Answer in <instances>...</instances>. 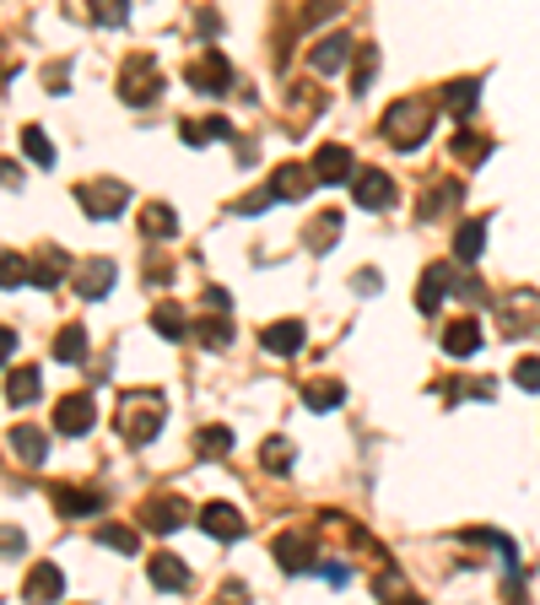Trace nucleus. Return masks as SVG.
Masks as SVG:
<instances>
[{
  "mask_svg": "<svg viewBox=\"0 0 540 605\" xmlns=\"http://www.w3.org/2000/svg\"><path fill=\"white\" fill-rule=\"evenodd\" d=\"M114 422H120V439H125L131 449H146V444L162 433V422H168V395H162V390H125Z\"/></svg>",
  "mask_w": 540,
  "mask_h": 605,
  "instance_id": "obj_1",
  "label": "nucleus"
},
{
  "mask_svg": "<svg viewBox=\"0 0 540 605\" xmlns=\"http://www.w3.org/2000/svg\"><path fill=\"white\" fill-rule=\"evenodd\" d=\"M438 109H443V103H432V98H401V103H390V109H384L379 131H384V141H390L395 151H416L427 136H432Z\"/></svg>",
  "mask_w": 540,
  "mask_h": 605,
  "instance_id": "obj_2",
  "label": "nucleus"
},
{
  "mask_svg": "<svg viewBox=\"0 0 540 605\" xmlns=\"http://www.w3.org/2000/svg\"><path fill=\"white\" fill-rule=\"evenodd\" d=\"M76 206L93 217V222H114L120 211H131V189L120 178H82L76 184Z\"/></svg>",
  "mask_w": 540,
  "mask_h": 605,
  "instance_id": "obj_3",
  "label": "nucleus"
},
{
  "mask_svg": "<svg viewBox=\"0 0 540 605\" xmlns=\"http://www.w3.org/2000/svg\"><path fill=\"white\" fill-rule=\"evenodd\" d=\"M120 98H125L131 109H151V103L162 98V65H157L151 54H131V60H125V71H120Z\"/></svg>",
  "mask_w": 540,
  "mask_h": 605,
  "instance_id": "obj_4",
  "label": "nucleus"
},
{
  "mask_svg": "<svg viewBox=\"0 0 540 605\" xmlns=\"http://www.w3.org/2000/svg\"><path fill=\"white\" fill-rule=\"evenodd\" d=\"M498 324L508 341H525V335H540V293H508L498 302Z\"/></svg>",
  "mask_w": 540,
  "mask_h": 605,
  "instance_id": "obj_5",
  "label": "nucleus"
},
{
  "mask_svg": "<svg viewBox=\"0 0 540 605\" xmlns=\"http://www.w3.org/2000/svg\"><path fill=\"white\" fill-rule=\"evenodd\" d=\"M184 82H189L195 92H206V98H222V92L233 87V65H228L217 49H206L200 60H189V65H184Z\"/></svg>",
  "mask_w": 540,
  "mask_h": 605,
  "instance_id": "obj_6",
  "label": "nucleus"
},
{
  "mask_svg": "<svg viewBox=\"0 0 540 605\" xmlns=\"http://www.w3.org/2000/svg\"><path fill=\"white\" fill-rule=\"evenodd\" d=\"M352 200H357V211H390L395 206V178L379 173V168H357L352 173Z\"/></svg>",
  "mask_w": 540,
  "mask_h": 605,
  "instance_id": "obj_7",
  "label": "nucleus"
},
{
  "mask_svg": "<svg viewBox=\"0 0 540 605\" xmlns=\"http://www.w3.org/2000/svg\"><path fill=\"white\" fill-rule=\"evenodd\" d=\"M184 519H189V503H184V497H168V492H162V497H146V503H140V530H151V535H173Z\"/></svg>",
  "mask_w": 540,
  "mask_h": 605,
  "instance_id": "obj_8",
  "label": "nucleus"
},
{
  "mask_svg": "<svg viewBox=\"0 0 540 605\" xmlns=\"http://www.w3.org/2000/svg\"><path fill=\"white\" fill-rule=\"evenodd\" d=\"M346 54H357V44H352V33L346 27H330L314 49H308V65L319 71V76H335L341 65H346Z\"/></svg>",
  "mask_w": 540,
  "mask_h": 605,
  "instance_id": "obj_9",
  "label": "nucleus"
},
{
  "mask_svg": "<svg viewBox=\"0 0 540 605\" xmlns=\"http://www.w3.org/2000/svg\"><path fill=\"white\" fill-rule=\"evenodd\" d=\"M114 282H120V266L114 260H87L82 271H76V298H87V302H103L109 293H114Z\"/></svg>",
  "mask_w": 540,
  "mask_h": 605,
  "instance_id": "obj_10",
  "label": "nucleus"
},
{
  "mask_svg": "<svg viewBox=\"0 0 540 605\" xmlns=\"http://www.w3.org/2000/svg\"><path fill=\"white\" fill-rule=\"evenodd\" d=\"M314 184H319L314 162H308V168H303V162H281V168L270 173V195H275V200H308Z\"/></svg>",
  "mask_w": 540,
  "mask_h": 605,
  "instance_id": "obj_11",
  "label": "nucleus"
},
{
  "mask_svg": "<svg viewBox=\"0 0 540 605\" xmlns=\"http://www.w3.org/2000/svg\"><path fill=\"white\" fill-rule=\"evenodd\" d=\"M93 422H98V406H93V395H65V400L54 406V428H60L65 439H82V433H93Z\"/></svg>",
  "mask_w": 540,
  "mask_h": 605,
  "instance_id": "obj_12",
  "label": "nucleus"
},
{
  "mask_svg": "<svg viewBox=\"0 0 540 605\" xmlns=\"http://www.w3.org/2000/svg\"><path fill=\"white\" fill-rule=\"evenodd\" d=\"M200 530H206L211 541H244L249 519H244L233 503H206V508H200Z\"/></svg>",
  "mask_w": 540,
  "mask_h": 605,
  "instance_id": "obj_13",
  "label": "nucleus"
},
{
  "mask_svg": "<svg viewBox=\"0 0 540 605\" xmlns=\"http://www.w3.org/2000/svg\"><path fill=\"white\" fill-rule=\"evenodd\" d=\"M49 503H54V514H60V519H87V514H98V508H103V492L65 486V481H60V486L49 492Z\"/></svg>",
  "mask_w": 540,
  "mask_h": 605,
  "instance_id": "obj_14",
  "label": "nucleus"
},
{
  "mask_svg": "<svg viewBox=\"0 0 540 605\" xmlns=\"http://www.w3.org/2000/svg\"><path fill=\"white\" fill-rule=\"evenodd\" d=\"M270 557H275V568H281V573H292V579H297V573H308V568H314V541H303L297 530H292V535H275Z\"/></svg>",
  "mask_w": 540,
  "mask_h": 605,
  "instance_id": "obj_15",
  "label": "nucleus"
},
{
  "mask_svg": "<svg viewBox=\"0 0 540 605\" xmlns=\"http://www.w3.org/2000/svg\"><path fill=\"white\" fill-rule=\"evenodd\" d=\"M65 595V573L54 568V563H33L27 568V579H22V601H60Z\"/></svg>",
  "mask_w": 540,
  "mask_h": 605,
  "instance_id": "obj_16",
  "label": "nucleus"
},
{
  "mask_svg": "<svg viewBox=\"0 0 540 605\" xmlns=\"http://www.w3.org/2000/svg\"><path fill=\"white\" fill-rule=\"evenodd\" d=\"M449 287H454V266H427L421 282H416V308H421V313H438L443 298H449Z\"/></svg>",
  "mask_w": 540,
  "mask_h": 605,
  "instance_id": "obj_17",
  "label": "nucleus"
},
{
  "mask_svg": "<svg viewBox=\"0 0 540 605\" xmlns=\"http://www.w3.org/2000/svg\"><path fill=\"white\" fill-rule=\"evenodd\" d=\"M303 341H308L303 319H275V324L260 330V346H266L270 357H292V351H303Z\"/></svg>",
  "mask_w": 540,
  "mask_h": 605,
  "instance_id": "obj_18",
  "label": "nucleus"
},
{
  "mask_svg": "<svg viewBox=\"0 0 540 605\" xmlns=\"http://www.w3.org/2000/svg\"><path fill=\"white\" fill-rule=\"evenodd\" d=\"M438 103H443V109L465 125V120L476 114V103H481V82H476V76H459V82H449V87L438 92Z\"/></svg>",
  "mask_w": 540,
  "mask_h": 605,
  "instance_id": "obj_19",
  "label": "nucleus"
},
{
  "mask_svg": "<svg viewBox=\"0 0 540 605\" xmlns=\"http://www.w3.org/2000/svg\"><path fill=\"white\" fill-rule=\"evenodd\" d=\"M146 573H151V584H157L162 595H179V590H189V568H184L173 552H157V557H146Z\"/></svg>",
  "mask_w": 540,
  "mask_h": 605,
  "instance_id": "obj_20",
  "label": "nucleus"
},
{
  "mask_svg": "<svg viewBox=\"0 0 540 605\" xmlns=\"http://www.w3.org/2000/svg\"><path fill=\"white\" fill-rule=\"evenodd\" d=\"M314 173H319V184H346L357 173V162H352V151L341 141H330V147L314 151Z\"/></svg>",
  "mask_w": 540,
  "mask_h": 605,
  "instance_id": "obj_21",
  "label": "nucleus"
},
{
  "mask_svg": "<svg viewBox=\"0 0 540 605\" xmlns=\"http://www.w3.org/2000/svg\"><path fill=\"white\" fill-rule=\"evenodd\" d=\"M341 222H346V211H319V217L308 222L303 244H308L314 255H330V249H335V238H341Z\"/></svg>",
  "mask_w": 540,
  "mask_h": 605,
  "instance_id": "obj_22",
  "label": "nucleus"
},
{
  "mask_svg": "<svg viewBox=\"0 0 540 605\" xmlns=\"http://www.w3.org/2000/svg\"><path fill=\"white\" fill-rule=\"evenodd\" d=\"M487 341H481V324L476 319H454L449 330H443V351L449 357H476Z\"/></svg>",
  "mask_w": 540,
  "mask_h": 605,
  "instance_id": "obj_23",
  "label": "nucleus"
},
{
  "mask_svg": "<svg viewBox=\"0 0 540 605\" xmlns=\"http://www.w3.org/2000/svg\"><path fill=\"white\" fill-rule=\"evenodd\" d=\"M303 406L324 417V411L346 406V384H341V379H308V384H303Z\"/></svg>",
  "mask_w": 540,
  "mask_h": 605,
  "instance_id": "obj_24",
  "label": "nucleus"
},
{
  "mask_svg": "<svg viewBox=\"0 0 540 605\" xmlns=\"http://www.w3.org/2000/svg\"><path fill=\"white\" fill-rule=\"evenodd\" d=\"M465 200V189H459V178H438L427 195H421V222H438L449 206H459Z\"/></svg>",
  "mask_w": 540,
  "mask_h": 605,
  "instance_id": "obj_25",
  "label": "nucleus"
},
{
  "mask_svg": "<svg viewBox=\"0 0 540 605\" xmlns=\"http://www.w3.org/2000/svg\"><path fill=\"white\" fill-rule=\"evenodd\" d=\"M481 249H487V222H481V217H476V222H459V233H454V266H476Z\"/></svg>",
  "mask_w": 540,
  "mask_h": 605,
  "instance_id": "obj_26",
  "label": "nucleus"
},
{
  "mask_svg": "<svg viewBox=\"0 0 540 605\" xmlns=\"http://www.w3.org/2000/svg\"><path fill=\"white\" fill-rule=\"evenodd\" d=\"M11 449H16V459L22 465H44L49 459V439H44V428H11Z\"/></svg>",
  "mask_w": 540,
  "mask_h": 605,
  "instance_id": "obj_27",
  "label": "nucleus"
},
{
  "mask_svg": "<svg viewBox=\"0 0 540 605\" xmlns=\"http://www.w3.org/2000/svg\"><path fill=\"white\" fill-rule=\"evenodd\" d=\"M179 136H184V147H206V141H233V125L228 120H184Z\"/></svg>",
  "mask_w": 540,
  "mask_h": 605,
  "instance_id": "obj_28",
  "label": "nucleus"
},
{
  "mask_svg": "<svg viewBox=\"0 0 540 605\" xmlns=\"http://www.w3.org/2000/svg\"><path fill=\"white\" fill-rule=\"evenodd\" d=\"M140 233H146V238H173V233H179V217H173V206H168V200H151V206H140Z\"/></svg>",
  "mask_w": 540,
  "mask_h": 605,
  "instance_id": "obj_29",
  "label": "nucleus"
},
{
  "mask_svg": "<svg viewBox=\"0 0 540 605\" xmlns=\"http://www.w3.org/2000/svg\"><path fill=\"white\" fill-rule=\"evenodd\" d=\"M65 276H71V260H65L60 249H44V255L33 260V287H44V293H49V287H60Z\"/></svg>",
  "mask_w": 540,
  "mask_h": 605,
  "instance_id": "obj_30",
  "label": "nucleus"
},
{
  "mask_svg": "<svg viewBox=\"0 0 540 605\" xmlns=\"http://www.w3.org/2000/svg\"><path fill=\"white\" fill-rule=\"evenodd\" d=\"M38 390H44V373H38V368H11V379H5V400H11V406H33Z\"/></svg>",
  "mask_w": 540,
  "mask_h": 605,
  "instance_id": "obj_31",
  "label": "nucleus"
},
{
  "mask_svg": "<svg viewBox=\"0 0 540 605\" xmlns=\"http://www.w3.org/2000/svg\"><path fill=\"white\" fill-rule=\"evenodd\" d=\"M98 546L135 557V552H140V524H98Z\"/></svg>",
  "mask_w": 540,
  "mask_h": 605,
  "instance_id": "obj_32",
  "label": "nucleus"
},
{
  "mask_svg": "<svg viewBox=\"0 0 540 605\" xmlns=\"http://www.w3.org/2000/svg\"><path fill=\"white\" fill-rule=\"evenodd\" d=\"M379 76V44H357V65H352V92L363 98Z\"/></svg>",
  "mask_w": 540,
  "mask_h": 605,
  "instance_id": "obj_33",
  "label": "nucleus"
},
{
  "mask_svg": "<svg viewBox=\"0 0 540 605\" xmlns=\"http://www.w3.org/2000/svg\"><path fill=\"white\" fill-rule=\"evenodd\" d=\"M195 341H200V346H211V351H222V346L233 341L228 313H217V308H211V319H200V324H195Z\"/></svg>",
  "mask_w": 540,
  "mask_h": 605,
  "instance_id": "obj_34",
  "label": "nucleus"
},
{
  "mask_svg": "<svg viewBox=\"0 0 540 605\" xmlns=\"http://www.w3.org/2000/svg\"><path fill=\"white\" fill-rule=\"evenodd\" d=\"M54 357H60V362H82V357H87V330H82V324H65V330L54 335Z\"/></svg>",
  "mask_w": 540,
  "mask_h": 605,
  "instance_id": "obj_35",
  "label": "nucleus"
},
{
  "mask_svg": "<svg viewBox=\"0 0 540 605\" xmlns=\"http://www.w3.org/2000/svg\"><path fill=\"white\" fill-rule=\"evenodd\" d=\"M22 151H27V162H38V168H54V141H49L38 125H22Z\"/></svg>",
  "mask_w": 540,
  "mask_h": 605,
  "instance_id": "obj_36",
  "label": "nucleus"
},
{
  "mask_svg": "<svg viewBox=\"0 0 540 605\" xmlns=\"http://www.w3.org/2000/svg\"><path fill=\"white\" fill-rule=\"evenodd\" d=\"M151 330H157L162 341H179L189 324H184V313H179L173 302H157V308H151Z\"/></svg>",
  "mask_w": 540,
  "mask_h": 605,
  "instance_id": "obj_37",
  "label": "nucleus"
},
{
  "mask_svg": "<svg viewBox=\"0 0 540 605\" xmlns=\"http://www.w3.org/2000/svg\"><path fill=\"white\" fill-rule=\"evenodd\" d=\"M260 465H266L270 476H286V470H292V444H286V439H266V444H260Z\"/></svg>",
  "mask_w": 540,
  "mask_h": 605,
  "instance_id": "obj_38",
  "label": "nucleus"
},
{
  "mask_svg": "<svg viewBox=\"0 0 540 605\" xmlns=\"http://www.w3.org/2000/svg\"><path fill=\"white\" fill-rule=\"evenodd\" d=\"M22 282H33V266H27L22 255L0 249V287H22Z\"/></svg>",
  "mask_w": 540,
  "mask_h": 605,
  "instance_id": "obj_39",
  "label": "nucleus"
},
{
  "mask_svg": "<svg viewBox=\"0 0 540 605\" xmlns=\"http://www.w3.org/2000/svg\"><path fill=\"white\" fill-rule=\"evenodd\" d=\"M200 454H206V459H222V454H233V428L211 422V428L200 433Z\"/></svg>",
  "mask_w": 540,
  "mask_h": 605,
  "instance_id": "obj_40",
  "label": "nucleus"
},
{
  "mask_svg": "<svg viewBox=\"0 0 540 605\" xmlns=\"http://www.w3.org/2000/svg\"><path fill=\"white\" fill-rule=\"evenodd\" d=\"M470 395H476V400H492V384H487V379H476V384H470V379H449V390H443L449 406H454V400H470Z\"/></svg>",
  "mask_w": 540,
  "mask_h": 605,
  "instance_id": "obj_41",
  "label": "nucleus"
},
{
  "mask_svg": "<svg viewBox=\"0 0 540 605\" xmlns=\"http://www.w3.org/2000/svg\"><path fill=\"white\" fill-rule=\"evenodd\" d=\"M93 22H98V27H120V22H131V0H93Z\"/></svg>",
  "mask_w": 540,
  "mask_h": 605,
  "instance_id": "obj_42",
  "label": "nucleus"
},
{
  "mask_svg": "<svg viewBox=\"0 0 540 605\" xmlns=\"http://www.w3.org/2000/svg\"><path fill=\"white\" fill-rule=\"evenodd\" d=\"M487 141H481V136H470V131H459V136H454V157H459V162H481V157H487Z\"/></svg>",
  "mask_w": 540,
  "mask_h": 605,
  "instance_id": "obj_43",
  "label": "nucleus"
},
{
  "mask_svg": "<svg viewBox=\"0 0 540 605\" xmlns=\"http://www.w3.org/2000/svg\"><path fill=\"white\" fill-rule=\"evenodd\" d=\"M514 384L540 395V357H519V362H514Z\"/></svg>",
  "mask_w": 540,
  "mask_h": 605,
  "instance_id": "obj_44",
  "label": "nucleus"
},
{
  "mask_svg": "<svg viewBox=\"0 0 540 605\" xmlns=\"http://www.w3.org/2000/svg\"><path fill=\"white\" fill-rule=\"evenodd\" d=\"M454 298L465 302H487V287H481V276H454V287H449Z\"/></svg>",
  "mask_w": 540,
  "mask_h": 605,
  "instance_id": "obj_45",
  "label": "nucleus"
},
{
  "mask_svg": "<svg viewBox=\"0 0 540 605\" xmlns=\"http://www.w3.org/2000/svg\"><path fill=\"white\" fill-rule=\"evenodd\" d=\"M270 200H275V195H270V189H260V195H249V200H238L233 211H238V217H260V211H266Z\"/></svg>",
  "mask_w": 540,
  "mask_h": 605,
  "instance_id": "obj_46",
  "label": "nucleus"
},
{
  "mask_svg": "<svg viewBox=\"0 0 540 605\" xmlns=\"http://www.w3.org/2000/svg\"><path fill=\"white\" fill-rule=\"evenodd\" d=\"M341 5H346V0H314V5L303 11V27H314L319 16H330V11H341Z\"/></svg>",
  "mask_w": 540,
  "mask_h": 605,
  "instance_id": "obj_47",
  "label": "nucleus"
},
{
  "mask_svg": "<svg viewBox=\"0 0 540 605\" xmlns=\"http://www.w3.org/2000/svg\"><path fill=\"white\" fill-rule=\"evenodd\" d=\"M22 546H27V535L16 524H0V552H22Z\"/></svg>",
  "mask_w": 540,
  "mask_h": 605,
  "instance_id": "obj_48",
  "label": "nucleus"
},
{
  "mask_svg": "<svg viewBox=\"0 0 540 605\" xmlns=\"http://www.w3.org/2000/svg\"><path fill=\"white\" fill-rule=\"evenodd\" d=\"M206 308L228 313V308H233V293H228V287H206Z\"/></svg>",
  "mask_w": 540,
  "mask_h": 605,
  "instance_id": "obj_49",
  "label": "nucleus"
},
{
  "mask_svg": "<svg viewBox=\"0 0 540 605\" xmlns=\"http://www.w3.org/2000/svg\"><path fill=\"white\" fill-rule=\"evenodd\" d=\"M319 573H324L330 584H352V568H346V563H324Z\"/></svg>",
  "mask_w": 540,
  "mask_h": 605,
  "instance_id": "obj_50",
  "label": "nucleus"
},
{
  "mask_svg": "<svg viewBox=\"0 0 540 605\" xmlns=\"http://www.w3.org/2000/svg\"><path fill=\"white\" fill-rule=\"evenodd\" d=\"M0 184H5V189H22V173H16V162H5V157H0Z\"/></svg>",
  "mask_w": 540,
  "mask_h": 605,
  "instance_id": "obj_51",
  "label": "nucleus"
},
{
  "mask_svg": "<svg viewBox=\"0 0 540 605\" xmlns=\"http://www.w3.org/2000/svg\"><path fill=\"white\" fill-rule=\"evenodd\" d=\"M11 351H16V330L0 324V362H11Z\"/></svg>",
  "mask_w": 540,
  "mask_h": 605,
  "instance_id": "obj_52",
  "label": "nucleus"
},
{
  "mask_svg": "<svg viewBox=\"0 0 540 605\" xmlns=\"http://www.w3.org/2000/svg\"><path fill=\"white\" fill-rule=\"evenodd\" d=\"M200 33H206V38L222 33V16H217V11H200Z\"/></svg>",
  "mask_w": 540,
  "mask_h": 605,
  "instance_id": "obj_53",
  "label": "nucleus"
},
{
  "mask_svg": "<svg viewBox=\"0 0 540 605\" xmlns=\"http://www.w3.org/2000/svg\"><path fill=\"white\" fill-rule=\"evenodd\" d=\"M357 293H379V271H357Z\"/></svg>",
  "mask_w": 540,
  "mask_h": 605,
  "instance_id": "obj_54",
  "label": "nucleus"
}]
</instances>
